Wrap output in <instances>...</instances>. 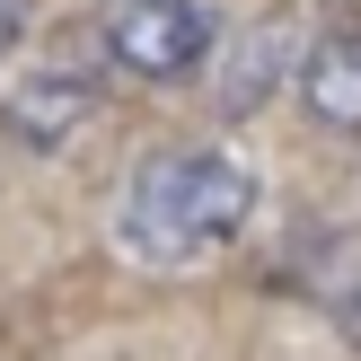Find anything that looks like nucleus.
Segmentation results:
<instances>
[{"label":"nucleus","instance_id":"nucleus-1","mask_svg":"<svg viewBox=\"0 0 361 361\" xmlns=\"http://www.w3.org/2000/svg\"><path fill=\"white\" fill-rule=\"evenodd\" d=\"M256 203L264 176L229 141H168L115 185L106 238H115V256L150 264V274H194L256 229Z\"/></svg>","mask_w":361,"mask_h":361},{"label":"nucleus","instance_id":"nucleus-2","mask_svg":"<svg viewBox=\"0 0 361 361\" xmlns=\"http://www.w3.org/2000/svg\"><path fill=\"white\" fill-rule=\"evenodd\" d=\"M88 35H97V62H115L123 80L176 88V80L221 62L229 9L221 0H97V27Z\"/></svg>","mask_w":361,"mask_h":361},{"label":"nucleus","instance_id":"nucleus-3","mask_svg":"<svg viewBox=\"0 0 361 361\" xmlns=\"http://www.w3.org/2000/svg\"><path fill=\"white\" fill-rule=\"evenodd\" d=\"M291 88H300V115H309L317 133L361 141V9H335L326 27L300 44Z\"/></svg>","mask_w":361,"mask_h":361},{"label":"nucleus","instance_id":"nucleus-4","mask_svg":"<svg viewBox=\"0 0 361 361\" xmlns=\"http://www.w3.org/2000/svg\"><path fill=\"white\" fill-rule=\"evenodd\" d=\"M282 256H291V264H282V282H291V291L309 300L335 335H344V344H361V229L317 221V229H300Z\"/></svg>","mask_w":361,"mask_h":361},{"label":"nucleus","instance_id":"nucleus-5","mask_svg":"<svg viewBox=\"0 0 361 361\" xmlns=\"http://www.w3.org/2000/svg\"><path fill=\"white\" fill-rule=\"evenodd\" d=\"M18 27H27V0H0V62H9V44H18Z\"/></svg>","mask_w":361,"mask_h":361}]
</instances>
